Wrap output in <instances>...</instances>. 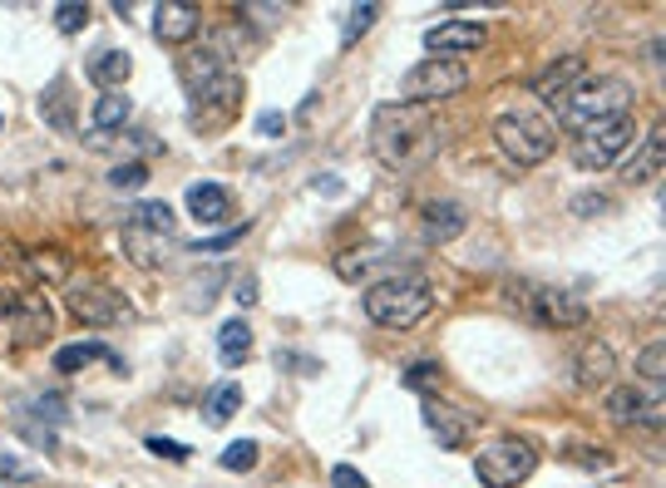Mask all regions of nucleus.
I'll return each instance as SVG.
<instances>
[{"mask_svg":"<svg viewBox=\"0 0 666 488\" xmlns=\"http://www.w3.org/2000/svg\"><path fill=\"white\" fill-rule=\"evenodd\" d=\"M445 149V124L420 104H380L370 119V153L390 173H415Z\"/></svg>","mask_w":666,"mask_h":488,"instance_id":"nucleus-1","label":"nucleus"},{"mask_svg":"<svg viewBox=\"0 0 666 488\" xmlns=\"http://www.w3.org/2000/svg\"><path fill=\"white\" fill-rule=\"evenodd\" d=\"M183 84H188V114L198 129H222L242 104V80L218 45H203L198 55H188Z\"/></svg>","mask_w":666,"mask_h":488,"instance_id":"nucleus-2","label":"nucleus"},{"mask_svg":"<svg viewBox=\"0 0 666 488\" xmlns=\"http://www.w3.org/2000/svg\"><path fill=\"white\" fill-rule=\"evenodd\" d=\"M429 306H435V291H429V281L420 277V271L380 277V281H370V291H366V316L376 321V326H390V330L420 326V321L429 316Z\"/></svg>","mask_w":666,"mask_h":488,"instance_id":"nucleus-3","label":"nucleus"},{"mask_svg":"<svg viewBox=\"0 0 666 488\" xmlns=\"http://www.w3.org/2000/svg\"><path fill=\"white\" fill-rule=\"evenodd\" d=\"M627 109H632V84L617 80V74H593V80L583 74V80L563 94V104H558V124L583 133L587 124L622 119Z\"/></svg>","mask_w":666,"mask_h":488,"instance_id":"nucleus-4","label":"nucleus"},{"mask_svg":"<svg viewBox=\"0 0 666 488\" xmlns=\"http://www.w3.org/2000/svg\"><path fill=\"white\" fill-rule=\"evenodd\" d=\"M494 143L504 149V159L518 163V169H538V163H543L548 153H553V124L538 119V114H528V109L498 114Z\"/></svg>","mask_w":666,"mask_h":488,"instance_id":"nucleus-5","label":"nucleus"},{"mask_svg":"<svg viewBox=\"0 0 666 488\" xmlns=\"http://www.w3.org/2000/svg\"><path fill=\"white\" fill-rule=\"evenodd\" d=\"M538 468V449L528 439H494L474 454V478L484 488H518Z\"/></svg>","mask_w":666,"mask_h":488,"instance_id":"nucleus-6","label":"nucleus"},{"mask_svg":"<svg viewBox=\"0 0 666 488\" xmlns=\"http://www.w3.org/2000/svg\"><path fill=\"white\" fill-rule=\"evenodd\" d=\"M464 84H469V70L459 60H420L415 70H405V80H400V104L429 109V104H439V100L464 94Z\"/></svg>","mask_w":666,"mask_h":488,"instance_id":"nucleus-7","label":"nucleus"},{"mask_svg":"<svg viewBox=\"0 0 666 488\" xmlns=\"http://www.w3.org/2000/svg\"><path fill=\"white\" fill-rule=\"evenodd\" d=\"M636 143V129H632V114H622V119H602V124H587L583 133H577L573 143V163L577 169H612L617 159H622L627 149Z\"/></svg>","mask_w":666,"mask_h":488,"instance_id":"nucleus-8","label":"nucleus"},{"mask_svg":"<svg viewBox=\"0 0 666 488\" xmlns=\"http://www.w3.org/2000/svg\"><path fill=\"white\" fill-rule=\"evenodd\" d=\"M0 326L11 330L15 346H41V340H50L55 311H50V301H45V291H11V297H0Z\"/></svg>","mask_w":666,"mask_h":488,"instance_id":"nucleus-9","label":"nucleus"},{"mask_svg":"<svg viewBox=\"0 0 666 488\" xmlns=\"http://www.w3.org/2000/svg\"><path fill=\"white\" fill-rule=\"evenodd\" d=\"M524 311L538 321V326H553V330L587 326V301L573 297V291H563V287H528V306Z\"/></svg>","mask_w":666,"mask_h":488,"instance_id":"nucleus-10","label":"nucleus"},{"mask_svg":"<svg viewBox=\"0 0 666 488\" xmlns=\"http://www.w3.org/2000/svg\"><path fill=\"white\" fill-rule=\"evenodd\" d=\"M70 311H74V321H84V326H119V321L134 316V306L114 287H74Z\"/></svg>","mask_w":666,"mask_h":488,"instance_id":"nucleus-11","label":"nucleus"},{"mask_svg":"<svg viewBox=\"0 0 666 488\" xmlns=\"http://www.w3.org/2000/svg\"><path fill=\"white\" fill-rule=\"evenodd\" d=\"M425 425H429V434H435L439 449H464V439L479 429V415H474V409H459V405H449V399L429 395L425 399Z\"/></svg>","mask_w":666,"mask_h":488,"instance_id":"nucleus-12","label":"nucleus"},{"mask_svg":"<svg viewBox=\"0 0 666 488\" xmlns=\"http://www.w3.org/2000/svg\"><path fill=\"white\" fill-rule=\"evenodd\" d=\"M489 40V31L479 21H445L435 31H425V50L429 60H455V55H474Z\"/></svg>","mask_w":666,"mask_h":488,"instance_id":"nucleus-13","label":"nucleus"},{"mask_svg":"<svg viewBox=\"0 0 666 488\" xmlns=\"http://www.w3.org/2000/svg\"><path fill=\"white\" fill-rule=\"evenodd\" d=\"M607 415H612V425H622V429H636V425L656 429L662 425V395H642L636 385H622V390L607 395Z\"/></svg>","mask_w":666,"mask_h":488,"instance_id":"nucleus-14","label":"nucleus"},{"mask_svg":"<svg viewBox=\"0 0 666 488\" xmlns=\"http://www.w3.org/2000/svg\"><path fill=\"white\" fill-rule=\"evenodd\" d=\"M198 31H203L198 5H188V0H159V5H153V35H159L163 45H188Z\"/></svg>","mask_w":666,"mask_h":488,"instance_id":"nucleus-15","label":"nucleus"},{"mask_svg":"<svg viewBox=\"0 0 666 488\" xmlns=\"http://www.w3.org/2000/svg\"><path fill=\"white\" fill-rule=\"evenodd\" d=\"M119 237H124L129 262H134V267H143V271L163 267V262H169V252L179 247V232H153V228H134V222H124Z\"/></svg>","mask_w":666,"mask_h":488,"instance_id":"nucleus-16","label":"nucleus"},{"mask_svg":"<svg viewBox=\"0 0 666 488\" xmlns=\"http://www.w3.org/2000/svg\"><path fill=\"white\" fill-rule=\"evenodd\" d=\"M583 74H587L583 55H558V60L533 80V94H538L543 104H563V94L573 90V84L583 80Z\"/></svg>","mask_w":666,"mask_h":488,"instance_id":"nucleus-17","label":"nucleus"},{"mask_svg":"<svg viewBox=\"0 0 666 488\" xmlns=\"http://www.w3.org/2000/svg\"><path fill=\"white\" fill-rule=\"evenodd\" d=\"M612 370H617L612 346H607V340H587V346L573 356V385L597 390V385H607V380H612Z\"/></svg>","mask_w":666,"mask_h":488,"instance_id":"nucleus-18","label":"nucleus"},{"mask_svg":"<svg viewBox=\"0 0 666 488\" xmlns=\"http://www.w3.org/2000/svg\"><path fill=\"white\" fill-rule=\"evenodd\" d=\"M469 212L459 208L455 198H439V202H425V242H435V247H445V242H455L459 232H464Z\"/></svg>","mask_w":666,"mask_h":488,"instance_id":"nucleus-19","label":"nucleus"},{"mask_svg":"<svg viewBox=\"0 0 666 488\" xmlns=\"http://www.w3.org/2000/svg\"><path fill=\"white\" fill-rule=\"evenodd\" d=\"M662 153H666V143H662V129H652L642 143H636V153L622 163V178L627 183H652L656 173H662Z\"/></svg>","mask_w":666,"mask_h":488,"instance_id":"nucleus-20","label":"nucleus"},{"mask_svg":"<svg viewBox=\"0 0 666 488\" xmlns=\"http://www.w3.org/2000/svg\"><path fill=\"white\" fill-rule=\"evenodd\" d=\"M129 74H134V60H129L124 50H94V55H90V80L100 84L104 94L124 90V84H129Z\"/></svg>","mask_w":666,"mask_h":488,"instance_id":"nucleus-21","label":"nucleus"},{"mask_svg":"<svg viewBox=\"0 0 666 488\" xmlns=\"http://www.w3.org/2000/svg\"><path fill=\"white\" fill-rule=\"evenodd\" d=\"M188 212L198 222H228V212H232L228 188H218V183H193V188H188Z\"/></svg>","mask_w":666,"mask_h":488,"instance_id":"nucleus-22","label":"nucleus"},{"mask_svg":"<svg viewBox=\"0 0 666 488\" xmlns=\"http://www.w3.org/2000/svg\"><path fill=\"white\" fill-rule=\"evenodd\" d=\"M94 360H110L114 370H124V360L114 356L110 346H100V340H80V346H65V350H55V370H65V375H74V370L94 365Z\"/></svg>","mask_w":666,"mask_h":488,"instance_id":"nucleus-23","label":"nucleus"},{"mask_svg":"<svg viewBox=\"0 0 666 488\" xmlns=\"http://www.w3.org/2000/svg\"><path fill=\"white\" fill-rule=\"evenodd\" d=\"M376 267H390V252H380V247H366V252H336V277L341 281H366Z\"/></svg>","mask_w":666,"mask_h":488,"instance_id":"nucleus-24","label":"nucleus"},{"mask_svg":"<svg viewBox=\"0 0 666 488\" xmlns=\"http://www.w3.org/2000/svg\"><path fill=\"white\" fill-rule=\"evenodd\" d=\"M238 409H242V390L232 385V380L213 385V390H208V399H203V419H208L213 429H222L232 415H238Z\"/></svg>","mask_w":666,"mask_h":488,"instance_id":"nucleus-25","label":"nucleus"},{"mask_svg":"<svg viewBox=\"0 0 666 488\" xmlns=\"http://www.w3.org/2000/svg\"><path fill=\"white\" fill-rule=\"evenodd\" d=\"M129 114H134V100L124 90H110V94H100V104H94V129L100 133H114V129H124L129 124Z\"/></svg>","mask_w":666,"mask_h":488,"instance_id":"nucleus-26","label":"nucleus"},{"mask_svg":"<svg viewBox=\"0 0 666 488\" xmlns=\"http://www.w3.org/2000/svg\"><path fill=\"white\" fill-rule=\"evenodd\" d=\"M218 356H222V365H242V360L252 356V326L248 321H228V326L218 330Z\"/></svg>","mask_w":666,"mask_h":488,"instance_id":"nucleus-27","label":"nucleus"},{"mask_svg":"<svg viewBox=\"0 0 666 488\" xmlns=\"http://www.w3.org/2000/svg\"><path fill=\"white\" fill-rule=\"evenodd\" d=\"M124 222H134V228H153V232H179V218H173L169 202H134V208L124 212Z\"/></svg>","mask_w":666,"mask_h":488,"instance_id":"nucleus-28","label":"nucleus"},{"mask_svg":"<svg viewBox=\"0 0 666 488\" xmlns=\"http://www.w3.org/2000/svg\"><path fill=\"white\" fill-rule=\"evenodd\" d=\"M376 15H380V5L376 0H366V5H351L346 11V21H341V45H356L360 35L376 25Z\"/></svg>","mask_w":666,"mask_h":488,"instance_id":"nucleus-29","label":"nucleus"},{"mask_svg":"<svg viewBox=\"0 0 666 488\" xmlns=\"http://www.w3.org/2000/svg\"><path fill=\"white\" fill-rule=\"evenodd\" d=\"M41 114H45V124H55V129H60V133H70V129H74L70 109H65V80H55L50 90L41 94Z\"/></svg>","mask_w":666,"mask_h":488,"instance_id":"nucleus-30","label":"nucleus"},{"mask_svg":"<svg viewBox=\"0 0 666 488\" xmlns=\"http://www.w3.org/2000/svg\"><path fill=\"white\" fill-rule=\"evenodd\" d=\"M257 458H262L257 439H238V444H228L218 454V464L228 468V474H248V468H257Z\"/></svg>","mask_w":666,"mask_h":488,"instance_id":"nucleus-31","label":"nucleus"},{"mask_svg":"<svg viewBox=\"0 0 666 488\" xmlns=\"http://www.w3.org/2000/svg\"><path fill=\"white\" fill-rule=\"evenodd\" d=\"M35 478H41V468L31 458H21L15 449L0 444V484H35Z\"/></svg>","mask_w":666,"mask_h":488,"instance_id":"nucleus-32","label":"nucleus"},{"mask_svg":"<svg viewBox=\"0 0 666 488\" xmlns=\"http://www.w3.org/2000/svg\"><path fill=\"white\" fill-rule=\"evenodd\" d=\"M84 25H90V5H74V0H65V5H55V31L60 35H80Z\"/></svg>","mask_w":666,"mask_h":488,"instance_id":"nucleus-33","label":"nucleus"},{"mask_svg":"<svg viewBox=\"0 0 666 488\" xmlns=\"http://www.w3.org/2000/svg\"><path fill=\"white\" fill-rule=\"evenodd\" d=\"M110 183H114V188H124V193H134V188H143V183H149V169H143V163H114Z\"/></svg>","mask_w":666,"mask_h":488,"instance_id":"nucleus-34","label":"nucleus"},{"mask_svg":"<svg viewBox=\"0 0 666 488\" xmlns=\"http://www.w3.org/2000/svg\"><path fill=\"white\" fill-rule=\"evenodd\" d=\"M636 375H642L646 385H662V375H666L662 370V340H652V346L636 356Z\"/></svg>","mask_w":666,"mask_h":488,"instance_id":"nucleus-35","label":"nucleus"},{"mask_svg":"<svg viewBox=\"0 0 666 488\" xmlns=\"http://www.w3.org/2000/svg\"><path fill=\"white\" fill-rule=\"evenodd\" d=\"M238 15H248L252 25H262V31H272V25H282V15H287V5H257V0H248V5H238Z\"/></svg>","mask_w":666,"mask_h":488,"instance_id":"nucleus-36","label":"nucleus"},{"mask_svg":"<svg viewBox=\"0 0 666 488\" xmlns=\"http://www.w3.org/2000/svg\"><path fill=\"white\" fill-rule=\"evenodd\" d=\"M25 267H31V277H41V281H60V277H65V257H55V252L25 257Z\"/></svg>","mask_w":666,"mask_h":488,"instance_id":"nucleus-37","label":"nucleus"},{"mask_svg":"<svg viewBox=\"0 0 666 488\" xmlns=\"http://www.w3.org/2000/svg\"><path fill=\"white\" fill-rule=\"evenodd\" d=\"M149 454H159V458H173V464H183V458H188V444H179V439H163V434H149Z\"/></svg>","mask_w":666,"mask_h":488,"instance_id":"nucleus-38","label":"nucleus"},{"mask_svg":"<svg viewBox=\"0 0 666 488\" xmlns=\"http://www.w3.org/2000/svg\"><path fill=\"white\" fill-rule=\"evenodd\" d=\"M405 385H410V390H429V385H439V365H429V360L410 365V370H405Z\"/></svg>","mask_w":666,"mask_h":488,"instance_id":"nucleus-39","label":"nucleus"},{"mask_svg":"<svg viewBox=\"0 0 666 488\" xmlns=\"http://www.w3.org/2000/svg\"><path fill=\"white\" fill-rule=\"evenodd\" d=\"M607 208H612V198H607V193H583V198H573L577 218H597V212H607Z\"/></svg>","mask_w":666,"mask_h":488,"instance_id":"nucleus-40","label":"nucleus"},{"mask_svg":"<svg viewBox=\"0 0 666 488\" xmlns=\"http://www.w3.org/2000/svg\"><path fill=\"white\" fill-rule=\"evenodd\" d=\"M242 232H248V228H232V232H222V237H213V242H198V247H193V252H198V257H218V252L238 247V237H242Z\"/></svg>","mask_w":666,"mask_h":488,"instance_id":"nucleus-41","label":"nucleus"},{"mask_svg":"<svg viewBox=\"0 0 666 488\" xmlns=\"http://www.w3.org/2000/svg\"><path fill=\"white\" fill-rule=\"evenodd\" d=\"M331 484H336V488H370L366 474H356L351 464H336V468H331Z\"/></svg>","mask_w":666,"mask_h":488,"instance_id":"nucleus-42","label":"nucleus"},{"mask_svg":"<svg viewBox=\"0 0 666 488\" xmlns=\"http://www.w3.org/2000/svg\"><path fill=\"white\" fill-rule=\"evenodd\" d=\"M282 129H287V119H282V114H262V119H257L262 139H282Z\"/></svg>","mask_w":666,"mask_h":488,"instance_id":"nucleus-43","label":"nucleus"},{"mask_svg":"<svg viewBox=\"0 0 666 488\" xmlns=\"http://www.w3.org/2000/svg\"><path fill=\"white\" fill-rule=\"evenodd\" d=\"M232 297H238L242 306H257V277H242V281H238V291H232Z\"/></svg>","mask_w":666,"mask_h":488,"instance_id":"nucleus-44","label":"nucleus"},{"mask_svg":"<svg viewBox=\"0 0 666 488\" xmlns=\"http://www.w3.org/2000/svg\"><path fill=\"white\" fill-rule=\"evenodd\" d=\"M311 193H326V198H336V193H346V183H341V178H311Z\"/></svg>","mask_w":666,"mask_h":488,"instance_id":"nucleus-45","label":"nucleus"},{"mask_svg":"<svg viewBox=\"0 0 666 488\" xmlns=\"http://www.w3.org/2000/svg\"><path fill=\"white\" fill-rule=\"evenodd\" d=\"M567 458H573V464H597V468H607V464H612V458H607V454H587V449H573V454H567Z\"/></svg>","mask_w":666,"mask_h":488,"instance_id":"nucleus-46","label":"nucleus"},{"mask_svg":"<svg viewBox=\"0 0 666 488\" xmlns=\"http://www.w3.org/2000/svg\"><path fill=\"white\" fill-rule=\"evenodd\" d=\"M0 124H5V119H0Z\"/></svg>","mask_w":666,"mask_h":488,"instance_id":"nucleus-47","label":"nucleus"}]
</instances>
